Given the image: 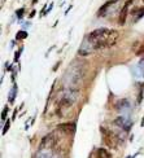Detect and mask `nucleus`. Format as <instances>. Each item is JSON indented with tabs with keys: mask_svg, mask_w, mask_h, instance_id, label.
Returning <instances> with one entry per match:
<instances>
[{
	"mask_svg": "<svg viewBox=\"0 0 144 158\" xmlns=\"http://www.w3.org/2000/svg\"><path fill=\"white\" fill-rule=\"evenodd\" d=\"M6 113H8V108L5 106V109L3 110V114H2V119H5V114H6Z\"/></svg>",
	"mask_w": 144,
	"mask_h": 158,
	"instance_id": "13",
	"label": "nucleus"
},
{
	"mask_svg": "<svg viewBox=\"0 0 144 158\" xmlns=\"http://www.w3.org/2000/svg\"><path fill=\"white\" fill-rule=\"evenodd\" d=\"M84 75L83 71V65L82 64H73L71 68L66 70V73L64 75V82L68 89L77 91L78 87L82 83V79Z\"/></svg>",
	"mask_w": 144,
	"mask_h": 158,
	"instance_id": "2",
	"label": "nucleus"
},
{
	"mask_svg": "<svg viewBox=\"0 0 144 158\" xmlns=\"http://www.w3.org/2000/svg\"><path fill=\"white\" fill-rule=\"evenodd\" d=\"M8 127H9V124H8V123H6V124H5V127H4V132H5V131H6V130H8Z\"/></svg>",
	"mask_w": 144,
	"mask_h": 158,
	"instance_id": "15",
	"label": "nucleus"
},
{
	"mask_svg": "<svg viewBox=\"0 0 144 158\" xmlns=\"http://www.w3.org/2000/svg\"><path fill=\"white\" fill-rule=\"evenodd\" d=\"M120 32L116 30H110L107 27H100L94 31H91L83 40L82 45L78 53L81 56H87L92 53L94 51L113 47V45L118 42Z\"/></svg>",
	"mask_w": 144,
	"mask_h": 158,
	"instance_id": "1",
	"label": "nucleus"
},
{
	"mask_svg": "<svg viewBox=\"0 0 144 158\" xmlns=\"http://www.w3.org/2000/svg\"><path fill=\"white\" fill-rule=\"evenodd\" d=\"M143 3H144V0H143Z\"/></svg>",
	"mask_w": 144,
	"mask_h": 158,
	"instance_id": "16",
	"label": "nucleus"
},
{
	"mask_svg": "<svg viewBox=\"0 0 144 158\" xmlns=\"http://www.w3.org/2000/svg\"><path fill=\"white\" fill-rule=\"evenodd\" d=\"M114 123L117 124V126H120L121 128H123L125 131H129L130 128H131V121L129 119V118L126 117H118V118H116V121Z\"/></svg>",
	"mask_w": 144,
	"mask_h": 158,
	"instance_id": "7",
	"label": "nucleus"
},
{
	"mask_svg": "<svg viewBox=\"0 0 144 158\" xmlns=\"http://www.w3.org/2000/svg\"><path fill=\"white\" fill-rule=\"evenodd\" d=\"M95 158H112V154H110L107 149L99 148V149H96V152H95Z\"/></svg>",
	"mask_w": 144,
	"mask_h": 158,
	"instance_id": "9",
	"label": "nucleus"
},
{
	"mask_svg": "<svg viewBox=\"0 0 144 158\" xmlns=\"http://www.w3.org/2000/svg\"><path fill=\"white\" fill-rule=\"evenodd\" d=\"M136 55H138V56H140V55H144V40H143V43L140 44V47H139L138 52H136Z\"/></svg>",
	"mask_w": 144,
	"mask_h": 158,
	"instance_id": "12",
	"label": "nucleus"
},
{
	"mask_svg": "<svg viewBox=\"0 0 144 158\" xmlns=\"http://www.w3.org/2000/svg\"><path fill=\"white\" fill-rule=\"evenodd\" d=\"M117 4V0H110V2H107L105 4H104L101 8L97 10V16L99 17H104V16H107V12H108V9L110 8V6H113V5H116Z\"/></svg>",
	"mask_w": 144,
	"mask_h": 158,
	"instance_id": "8",
	"label": "nucleus"
},
{
	"mask_svg": "<svg viewBox=\"0 0 144 158\" xmlns=\"http://www.w3.org/2000/svg\"><path fill=\"white\" fill-rule=\"evenodd\" d=\"M57 130L60 131V132L68 135V136H71L74 135L75 132V123L73 122H66V123H61L57 126Z\"/></svg>",
	"mask_w": 144,
	"mask_h": 158,
	"instance_id": "5",
	"label": "nucleus"
},
{
	"mask_svg": "<svg viewBox=\"0 0 144 158\" xmlns=\"http://www.w3.org/2000/svg\"><path fill=\"white\" fill-rule=\"evenodd\" d=\"M133 15H136V16H135V21H138L139 18H142V17L144 16V8H143V9H135V10L133 12Z\"/></svg>",
	"mask_w": 144,
	"mask_h": 158,
	"instance_id": "10",
	"label": "nucleus"
},
{
	"mask_svg": "<svg viewBox=\"0 0 144 158\" xmlns=\"http://www.w3.org/2000/svg\"><path fill=\"white\" fill-rule=\"evenodd\" d=\"M100 132H101V137L104 144L110 148V149H117L120 145V137L116 135V132H113L112 130H109L107 127H100Z\"/></svg>",
	"mask_w": 144,
	"mask_h": 158,
	"instance_id": "3",
	"label": "nucleus"
},
{
	"mask_svg": "<svg viewBox=\"0 0 144 158\" xmlns=\"http://www.w3.org/2000/svg\"><path fill=\"white\" fill-rule=\"evenodd\" d=\"M131 3H133V0H129V2H126L125 5L122 6V9L120 12V17H118V23L120 25H125L127 15H129V6H130V4H131Z\"/></svg>",
	"mask_w": 144,
	"mask_h": 158,
	"instance_id": "6",
	"label": "nucleus"
},
{
	"mask_svg": "<svg viewBox=\"0 0 144 158\" xmlns=\"http://www.w3.org/2000/svg\"><path fill=\"white\" fill-rule=\"evenodd\" d=\"M56 145H57L56 134L51 132L48 135H45L42 139V143H40V147H39V149H42V150H53L56 148Z\"/></svg>",
	"mask_w": 144,
	"mask_h": 158,
	"instance_id": "4",
	"label": "nucleus"
},
{
	"mask_svg": "<svg viewBox=\"0 0 144 158\" xmlns=\"http://www.w3.org/2000/svg\"><path fill=\"white\" fill-rule=\"evenodd\" d=\"M26 36H28V32L26 31H19L18 34H17V39L19 40V39H25Z\"/></svg>",
	"mask_w": 144,
	"mask_h": 158,
	"instance_id": "11",
	"label": "nucleus"
},
{
	"mask_svg": "<svg viewBox=\"0 0 144 158\" xmlns=\"http://www.w3.org/2000/svg\"><path fill=\"white\" fill-rule=\"evenodd\" d=\"M22 13H23V9H19V10L17 12V15H18V18H21V17H22Z\"/></svg>",
	"mask_w": 144,
	"mask_h": 158,
	"instance_id": "14",
	"label": "nucleus"
}]
</instances>
